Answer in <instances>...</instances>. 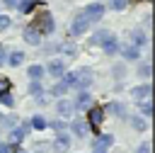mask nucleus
I'll return each instance as SVG.
<instances>
[{"instance_id":"12","label":"nucleus","mask_w":155,"mask_h":153,"mask_svg":"<svg viewBox=\"0 0 155 153\" xmlns=\"http://www.w3.org/2000/svg\"><path fill=\"white\" fill-rule=\"evenodd\" d=\"M24 39H27L29 44H39V41H41V34H39L34 27H27V29H24Z\"/></svg>"},{"instance_id":"23","label":"nucleus","mask_w":155,"mask_h":153,"mask_svg":"<svg viewBox=\"0 0 155 153\" xmlns=\"http://www.w3.org/2000/svg\"><path fill=\"white\" fill-rule=\"evenodd\" d=\"M22 61H24V53H22V51H15V53L10 56V63H12V66H22Z\"/></svg>"},{"instance_id":"32","label":"nucleus","mask_w":155,"mask_h":153,"mask_svg":"<svg viewBox=\"0 0 155 153\" xmlns=\"http://www.w3.org/2000/svg\"><path fill=\"white\" fill-rule=\"evenodd\" d=\"M7 90H10V80L0 75V92H7Z\"/></svg>"},{"instance_id":"22","label":"nucleus","mask_w":155,"mask_h":153,"mask_svg":"<svg viewBox=\"0 0 155 153\" xmlns=\"http://www.w3.org/2000/svg\"><path fill=\"white\" fill-rule=\"evenodd\" d=\"M104 51H107V53H116V51H119V41H116V39L107 41V44H104Z\"/></svg>"},{"instance_id":"25","label":"nucleus","mask_w":155,"mask_h":153,"mask_svg":"<svg viewBox=\"0 0 155 153\" xmlns=\"http://www.w3.org/2000/svg\"><path fill=\"white\" fill-rule=\"evenodd\" d=\"M145 41H148V39H145L143 32H133V44H136V46H143Z\"/></svg>"},{"instance_id":"20","label":"nucleus","mask_w":155,"mask_h":153,"mask_svg":"<svg viewBox=\"0 0 155 153\" xmlns=\"http://www.w3.org/2000/svg\"><path fill=\"white\" fill-rule=\"evenodd\" d=\"M138 73H140L143 78H150V73H153V66H150V61H145V63H140V68H138Z\"/></svg>"},{"instance_id":"15","label":"nucleus","mask_w":155,"mask_h":153,"mask_svg":"<svg viewBox=\"0 0 155 153\" xmlns=\"http://www.w3.org/2000/svg\"><path fill=\"white\" fill-rule=\"evenodd\" d=\"M121 53H124V58L133 61V58H138V46H124V49H121Z\"/></svg>"},{"instance_id":"34","label":"nucleus","mask_w":155,"mask_h":153,"mask_svg":"<svg viewBox=\"0 0 155 153\" xmlns=\"http://www.w3.org/2000/svg\"><path fill=\"white\" fill-rule=\"evenodd\" d=\"M7 27H10V17L0 15V29H7Z\"/></svg>"},{"instance_id":"38","label":"nucleus","mask_w":155,"mask_h":153,"mask_svg":"<svg viewBox=\"0 0 155 153\" xmlns=\"http://www.w3.org/2000/svg\"><path fill=\"white\" fill-rule=\"evenodd\" d=\"M133 126H136V129H145V121H143V119H133Z\"/></svg>"},{"instance_id":"26","label":"nucleus","mask_w":155,"mask_h":153,"mask_svg":"<svg viewBox=\"0 0 155 153\" xmlns=\"http://www.w3.org/2000/svg\"><path fill=\"white\" fill-rule=\"evenodd\" d=\"M140 112H143L145 117H150V114H153V102H150V100H143V104H140Z\"/></svg>"},{"instance_id":"41","label":"nucleus","mask_w":155,"mask_h":153,"mask_svg":"<svg viewBox=\"0 0 155 153\" xmlns=\"http://www.w3.org/2000/svg\"><path fill=\"white\" fill-rule=\"evenodd\" d=\"M5 5L7 7H17V0H5Z\"/></svg>"},{"instance_id":"6","label":"nucleus","mask_w":155,"mask_h":153,"mask_svg":"<svg viewBox=\"0 0 155 153\" xmlns=\"http://www.w3.org/2000/svg\"><path fill=\"white\" fill-rule=\"evenodd\" d=\"M29 129H31V126H29V121H22V126H15V129H12V134H10V141H12V143L22 141V138L29 134Z\"/></svg>"},{"instance_id":"5","label":"nucleus","mask_w":155,"mask_h":153,"mask_svg":"<svg viewBox=\"0 0 155 153\" xmlns=\"http://www.w3.org/2000/svg\"><path fill=\"white\" fill-rule=\"evenodd\" d=\"M87 27H90V19H87L85 15H78V17H75V22L70 24V34H75V36H78V34H82Z\"/></svg>"},{"instance_id":"35","label":"nucleus","mask_w":155,"mask_h":153,"mask_svg":"<svg viewBox=\"0 0 155 153\" xmlns=\"http://www.w3.org/2000/svg\"><path fill=\"white\" fill-rule=\"evenodd\" d=\"M92 153H107V146H102V143H97V141H94V148H92Z\"/></svg>"},{"instance_id":"11","label":"nucleus","mask_w":155,"mask_h":153,"mask_svg":"<svg viewBox=\"0 0 155 153\" xmlns=\"http://www.w3.org/2000/svg\"><path fill=\"white\" fill-rule=\"evenodd\" d=\"M73 107H78V109H87V107H92V97H90L87 92H80Z\"/></svg>"},{"instance_id":"1","label":"nucleus","mask_w":155,"mask_h":153,"mask_svg":"<svg viewBox=\"0 0 155 153\" xmlns=\"http://www.w3.org/2000/svg\"><path fill=\"white\" fill-rule=\"evenodd\" d=\"M39 34H51L53 32V17H51V12H41L39 17H36V27H34Z\"/></svg>"},{"instance_id":"19","label":"nucleus","mask_w":155,"mask_h":153,"mask_svg":"<svg viewBox=\"0 0 155 153\" xmlns=\"http://www.w3.org/2000/svg\"><path fill=\"white\" fill-rule=\"evenodd\" d=\"M0 124H2V126H15V124H17V117H12V114H0Z\"/></svg>"},{"instance_id":"9","label":"nucleus","mask_w":155,"mask_h":153,"mask_svg":"<svg viewBox=\"0 0 155 153\" xmlns=\"http://www.w3.org/2000/svg\"><path fill=\"white\" fill-rule=\"evenodd\" d=\"M150 92H153V87L145 83V85H140V87L133 90V97H136L138 102H143V100H150Z\"/></svg>"},{"instance_id":"8","label":"nucleus","mask_w":155,"mask_h":153,"mask_svg":"<svg viewBox=\"0 0 155 153\" xmlns=\"http://www.w3.org/2000/svg\"><path fill=\"white\" fill-rule=\"evenodd\" d=\"M70 129H73V134H78V136H87L90 124H87L85 119H73V121H70Z\"/></svg>"},{"instance_id":"14","label":"nucleus","mask_w":155,"mask_h":153,"mask_svg":"<svg viewBox=\"0 0 155 153\" xmlns=\"http://www.w3.org/2000/svg\"><path fill=\"white\" fill-rule=\"evenodd\" d=\"M48 70H51V75H56V78H61V75L65 73V66H63L61 61H51V66H48Z\"/></svg>"},{"instance_id":"2","label":"nucleus","mask_w":155,"mask_h":153,"mask_svg":"<svg viewBox=\"0 0 155 153\" xmlns=\"http://www.w3.org/2000/svg\"><path fill=\"white\" fill-rule=\"evenodd\" d=\"M92 83H94L92 68H80V70L75 73V85H78V87H90Z\"/></svg>"},{"instance_id":"7","label":"nucleus","mask_w":155,"mask_h":153,"mask_svg":"<svg viewBox=\"0 0 155 153\" xmlns=\"http://www.w3.org/2000/svg\"><path fill=\"white\" fill-rule=\"evenodd\" d=\"M111 39H114V34H111L109 29H99V32H94V36H92V46H97V44L104 46V44L111 41Z\"/></svg>"},{"instance_id":"37","label":"nucleus","mask_w":155,"mask_h":153,"mask_svg":"<svg viewBox=\"0 0 155 153\" xmlns=\"http://www.w3.org/2000/svg\"><path fill=\"white\" fill-rule=\"evenodd\" d=\"M53 129H56V131H58V134H61V131H63V129H65V124H63V121H61V119H58V121H53Z\"/></svg>"},{"instance_id":"30","label":"nucleus","mask_w":155,"mask_h":153,"mask_svg":"<svg viewBox=\"0 0 155 153\" xmlns=\"http://www.w3.org/2000/svg\"><path fill=\"white\" fill-rule=\"evenodd\" d=\"M65 90H68V85H65V83H56V87H53V95H63Z\"/></svg>"},{"instance_id":"42","label":"nucleus","mask_w":155,"mask_h":153,"mask_svg":"<svg viewBox=\"0 0 155 153\" xmlns=\"http://www.w3.org/2000/svg\"><path fill=\"white\" fill-rule=\"evenodd\" d=\"M15 153H27V151H22V148H17V151H15Z\"/></svg>"},{"instance_id":"3","label":"nucleus","mask_w":155,"mask_h":153,"mask_svg":"<svg viewBox=\"0 0 155 153\" xmlns=\"http://www.w3.org/2000/svg\"><path fill=\"white\" fill-rule=\"evenodd\" d=\"M82 15H85L90 22H92V19H99V17L104 15V5H102V2H92V5H87V7H85V12H82Z\"/></svg>"},{"instance_id":"33","label":"nucleus","mask_w":155,"mask_h":153,"mask_svg":"<svg viewBox=\"0 0 155 153\" xmlns=\"http://www.w3.org/2000/svg\"><path fill=\"white\" fill-rule=\"evenodd\" d=\"M29 90H31V95H41V85H39L36 80L31 83V87H29Z\"/></svg>"},{"instance_id":"17","label":"nucleus","mask_w":155,"mask_h":153,"mask_svg":"<svg viewBox=\"0 0 155 153\" xmlns=\"http://www.w3.org/2000/svg\"><path fill=\"white\" fill-rule=\"evenodd\" d=\"M36 2H39V0H22V2H17V7H19L22 12H31Z\"/></svg>"},{"instance_id":"29","label":"nucleus","mask_w":155,"mask_h":153,"mask_svg":"<svg viewBox=\"0 0 155 153\" xmlns=\"http://www.w3.org/2000/svg\"><path fill=\"white\" fill-rule=\"evenodd\" d=\"M63 83L70 87V85H75V73H63Z\"/></svg>"},{"instance_id":"28","label":"nucleus","mask_w":155,"mask_h":153,"mask_svg":"<svg viewBox=\"0 0 155 153\" xmlns=\"http://www.w3.org/2000/svg\"><path fill=\"white\" fill-rule=\"evenodd\" d=\"M107 109H109V112H114V114H124V112H126V109H124V104H116V102H111Z\"/></svg>"},{"instance_id":"39","label":"nucleus","mask_w":155,"mask_h":153,"mask_svg":"<svg viewBox=\"0 0 155 153\" xmlns=\"http://www.w3.org/2000/svg\"><path fill=\"white\" fill-rule=\"evenodd\" d=\"M5 61H7V51H5V49H2V46H0V66H2V63H5Z\"/></svg>"},{"instance_id":"27","label":"nucleus","mask_w":155,"mask_h":153,"mask_svg":"<svg viewBox=\"0 0 155 153\" xmlns=\"http://www.w3.org/2000/svg\"><path fill=\"white\" fill-rule=\"evenodd\" d=\"M97 143H102V146H111V143H114V136H109V134H99Z\"/></svg>"},{"instance_id":"13","label":"nucleus","mask_w":155,"mask_h":153,"mask_svg":"<svg viewBox=\"0 0 155 153\" xmlns=\"http://www.w3.org/2000/svg\"><path fill=\"white\" fill-rule=\"evenodd\" d=\"M73 109H75L73 102H65V100L58 102V114H61V117H73Z\"/></svg>"},{"instance_id":"24","label":"nucleus","mask_w":155,"mask_h":153,"mask_svg":"<svg viewBox=\"0 0 155 153\" xmlns=\"http://www.w3.org/2000/svg\"><path fill=\"white\" fill-rule=\"evenodd\" d=\"M126 5H128V0H111V2H109V7L116 10V12H119V10H126Z\"/></svg>"},{"instance_id":"10","label":"nucleus","mask_w":155,"mask_h":153,"mask_svg":"<svg viewBox=\"0 0 155 153\" xmlns=\"http://www.w3.org/2000/svg\"><path fill=\"white\" fill-rule=\"evenodd\" d=\"M68 146H70V138H68V136H63V134H58V138L53 141V151H56V153H65V151H68Z\"/></svg>"},{"instance_id":"31","label":"nucleus","mask_w":155,"mask_h":153,"mask_svg":"<svg viewBox=\"0 0 155 153\" xmlns=\"http://www.w3.org/2000/svg\"><path fill=\"white\" fill-rule=\"evenodd\" d=\"M0 102L7 104V107H12V97H10V92H0Z\"/></svg>"},{"instance_id":"21","label":"nucleus","mask_w":155,"mask_h":153,"mask_svg":"<svg viewBox=\"0 0 155 153\" xmlns=\"http://www.w3.org/2000/svg\"><path fill=\"white\" fill-rule=\"evenodd\" d=\"M44 75V66H29V78H41Z\"/></svg>"},{"instance_id":"36","label":"nucleus","mask_w":155,"mask_h":153,"mask_svg":"<svg viewBox=\"0 0 155 153\" xmlns=\"http://www.w3.org/2000/svg\"><path fill=\"white\" fill-rule=\"evenodd\" d=\"M138 153H150V143H148V141L140 143V146H138Z\"/></svg>"},{"instance_id":"18","label":"nucleus","mask_w":155,"mask_h":153,"mask_svg":"<svg viewBox=\"0 0 155 153\" xmlns=\"http://www.w3.org/2000/svg\"><path fill=\"white\" fill-rule=\"evenodd\" d=\"M61 51H63V53H68V56H75V53H78V46H75L73 41H65V44L61 46Z\"/></svg>"},{"instance_id":"16","label":"nucleus","mask_w":155,"mask_h":153,"mask_svg":"<svg viewBox=\"0 0 155 153\" xmlns=\"http://www.w3.org/2000/svg\"><path fill=\"white\" fill-rule=\"evenodd\" d=\"M29 126H31V129H36V131H44V129H46V119H44V117H34Z\"/></svg>"},{"instance_id":"4","label":"nucleus","mask_w":155,"mask_h":153,"mask_svg":"<svg viewBox=\"0 0 155 153\" xmlns=\"http://www.w3.org/2000/svg\"><path fill=\"white\" fill-rule=\"evenodd\" d=\"M104 121V109L102 107H90V126L99 131V124Z\"/></svg>"},{"instance_id":"40","label":"nucleus","mask_w":155,"mask_h":153,"mask_svg":"<svg viewBox=\"0 0 155 153\" xmlns=\"http://www.w3.org/2000/svg\"><path fill=\"white\" fill-rule=\"evenodd\" d=\"M0 153H10V146L7 143H0Z\"/></svg>"}]
</instances>
